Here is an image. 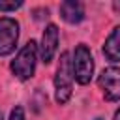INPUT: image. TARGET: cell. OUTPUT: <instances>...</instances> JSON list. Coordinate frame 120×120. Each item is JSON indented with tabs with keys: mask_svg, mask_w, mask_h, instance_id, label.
Returning <instances> with one entry per match:
<instances>
[{
	"mask_svg": "<svg viewBox=\"0 0 120 120\" xmlns=\"http://www.w3.org/2000/svg\"><path fill=\"white\" fill-rule=\"evenodd\" d=\"M22 6V2H0V11H15Z\"/></svg>",
	"mask_w": 120,
	"mask_h": 120,
	"instance_id": "cell-9",
	"label": "cell"
},
{
	"mask_svg": "<svg viewBox=\"0 0 120 120\" xmlns=\"http://www.w3.org/2000/svg\"><path fill=\"white\" fill-rule=\"evenodd\" d=\"M0 120H4V116H2V112H0Z\"/></svg>",
	"mask_w": 120,
	"mask_h": 120,
	"instance_id": "cell-12",
	"label": "cell"
},
{
	"mask_svg": "<svg viewBox=\"0 0 120 120\" xmlns=\"http://www.w3.org/2000/svg\"><path fill=\"white\" fill-rule=\"evenodd\" d=\"M71 71L73 77L79 84H88L94 73V58L92 52L86 45H77L75 52H73V60H71Z\"/></svg>",
	"mask_w": 120,
	"mask_h": 120,
	"instance_id": "cell-3",
	"label": "cell"
},
{
	"mask_svg": "<svg viewBox=\"0 0 120 120\" xmlns=\"http://www.w3.org/2000/svg\"><path fill=\"white\" fill-rule=\"evenodd\" d=\"M19 39V22L11 17H0V56L13 52Z\"/></svg>",
	"mask_w": 120,
	"mask_h": 120,
	"instance_id": "cell-4",
	"label": "cell"
},
{
	"mask_svg": "<svg viewBox=\"0 0 120 120\" xmlns=\"http://www.w3.org/2000/svg\"><path fill=\"white\" fill-rule=\"evenodd\" d=\"M98 84L103 90V96L107 101H118L120 99V69L111 66L101 71L98 77Z\"/></svg>",
	"mask_w": 120,
	"mask_h": 120,
	"instance_id": "cell-5",
	"label": "cell"
},
{
	"mask_svg": "<svg viewBox=\"0 0 120 120\" xmlns=\"http://www.w3.org/2000/svg\"><path fill=\"white\" fill-rule=\"evenodd\" d=\"M56 45H58V28L56 24H47L41 36V45H39V52H41V60L45 64H49L56 52Z\"/></svg>",
	"mask_w": 120,
	"mask_h": 120,
	"instance_id": "cell-6",
	"label": "cell"
},
{
	"mask_svg": "<svg viewBox=\"0 0 120 120\" xmlns=\"http://www.w3.org/2000/svg\"><path fill=\"white\" fill-rule=\"evenodd\" d=\"M103 54L109 62H120V26H114L103 45Z\"/></svg>",
	"mask_w": 120,
	"mask_h": 120,
	"instance_id": "cell-8",
	"label": "cell"
},
{
	"mask_svg": "<svg viewBox=\"0 0 120 120\" xmlns=\"http://www.w3.org/2000/svg\"><path fill=\"white\" fill-rule=\"evenodd\" d=\"M9 120H26V118H24V109H22V107H15V109H11V112H9Z\"/></svg>",
	"mask_w": 120,
	"mask_h": 120,
	"instance_id": "cell-10",
	"label": "cell"
},
{
	"mask_svg": "<svg viewBox=\"0 0 120 120\" xmlns=\"http://www.w3.org/2000/svg\"><path fill=\"white\" fill-rule=\"evenodd\" d=\"M71 82H73V71H71L69 52H62L58 68H56V75H54V99H56V103L64 105L71 98V90H73Z\"/></svg>",
	"mask_w": 120,
	"mask_h": 120,
	"instance_id": "cell-1",
	"label": "cell"
},
{
	"mask_svg": "<svg viewBox=\"0 0 120 120\" xmlns=\"http://www.w3.org/2000/svg\"><path fill=\"white\" fill-rule=\"evenodd\" d=\"M36 60H38V45H36V41L30 39L19 51V54L15 56V60L11 62V71L21 81H26L36 71Z\"/></svg>",
	"mask_w": 120,
	"mask_h": 120,
	"instance_id": "cell-2",
	"label": "cell"
},
{
	"mask_svg": "<svg viewBox=\"0 0 120 120\" xmlns=\"http://www.w3.org/2000/svg\"><path fill=\"white\" fill-rule=\"evenodd\" d=\"M60 15L66 22L77 24L84 19V6L77 0H66L60 4Z\"/></svg>",
	"mask_w": 120,
	"mask_h": 120,
	"instance_id": "cell-7",
	"label": "cell"
},
{
	"mask_svg": "<svg viewBox=\"0 0 120 120\" xmlns=\"http://www.w3.org/2000/svg\"><path fill=\"white\" fill-rule=\"evenodd\" d=\"M96 120H101V118H96Z\"/></svg>",
	"mask_w": 120,
	"mask_h": 120,
	"instance_id": "cell-13",
	"label": "cell"
},
{
	"mask_svg": "<svg viewBox=\"0 0 120 120\" xmlns=\"http://www.w3.org/2000/svg\"><path fill=\"white\" fill-rule=\"evenodd\" d=\"M114 120H120V109H118V111L114 112Z\"/></svg>",
	"mask_w": 120,
	"mask_h": 120,
	"instance_id": "cell-11",
	"label": "cell"
}]
</instances>
